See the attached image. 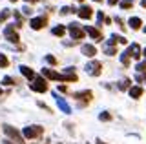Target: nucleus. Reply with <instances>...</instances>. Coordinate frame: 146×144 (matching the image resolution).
<instances>
[{
	"instance_id": "nucleus-1",
	"label": "nucleus",
	"mask_w": 146,
	"mask_h": 144,
	"mask_svg": "<svg viewBox=\"0 0 146 144\" xmlns=\"http://www.w3.org/2000/svg\"><path fill=\"white\" fill-rule=\"evenodd\" d=\"M2 129H4V133H6L7 137L15 139V142H17V144H24V137H22V135L18 133L15 128H11L9 124H4V126H2Z\"/></svg>"
},
{
	"instance_id": "nucleus-2",
	"label": "nucleus",
	"mask_w": 146,
	"mask_h": 144,
	"mask_svg": "<svg viewBox=\"0 0 146 144\" xmlns=\"http://www.w3.org/2000/svg\"><path fill=\"white\" fill-rule=\"evenodd\" d=\"M100 71H102V64L99 60H91L86 64V73H90L91 77H99Z\"/></svg>"
},
{
	"instance_id": "nucleus-3",
	"label": "nucleus",
	"mask_w": 146,
	"mask_h": 144,
	"mask_svg": "<svg viewBox=\"0 0 146 144\" xmlns=\"http://www.w3.org/2000/svg\"><path fill=\"white\" fill-rule=\"evenodd\" d=\"M42 133H44V128H42V126H27V128H24V137L26 139L40 137Z\"/></svg>"
},
{
	"instance_id": "nucleus-4",
	"label": "nucleus",
	"mask_w": 146,
	"mask_h": 144,
	"mask_svg": "<svg viewBox=\"0 0 146 144\" xmlns=\"http://www.w3.org/2000/svg\"><path fill=\"white\" fill-rule=\"evenodd\" d=\"M29 88L33 89V91H36V93H44V91H48V82H46L42 77H36L33 82L29 84Z\"/></svg>"
},
{
	"instance_id": "nucleus-5",
	"label": "nucleus",
	"mask_w": 146,
	"mask_h": 144,
	"mask_svg": "<svg viewBox=\"0 0 146 144\" xmlns=\"http://www.w3.org/2000/svg\"><path fill=\"white\" fill-rule=\"evenodd\" d=\"M68 29H70V33H71V37L75 38V40H82L84 38V29H80V26L79 24H70L68 26Z\"/></svg>"
},
{
	"instance_id": "nucleus-6",
	"label": "nucleus",
	"mask_w": 146,
	"mask_h": 144,
	"mask_svg": "<svg viewBox=\"0 0 146 144\" xmlns=\"http://www.w3.org/2000/svg\"><path fill=\"white\" fill-rule=\"evenodd\" d=\"M73 98H79L82 102H90L91 98H93V93L90 91V89H84V91H75L73 93Z\"/></svg>"
},
{
	"instance_id": "nucleus-7",
	"label": "nucleus",
	"mask_w": 146,
	"mask_h": 144,
	"mask_svg": "<svg viewBox=\"0 0 146 144\" xmlns=\"http://www.w3.org/2000/svg\"><path fill=\"white\" fill-rule=\"evenodd\" d=\"M4 35H6L7 37V40L9 42H13V44H18V35H17V31H15V28H13V26H7L6 28V31H4Z\"/></svg>"
},
{
	"instance_id": "nucleus-8",
	"label": "nucleus",
	"mask_w": 146,
	"mask_h": 144,
	"mask_svg": "<svg viewBox=\"0 0 146 144\" xmlns=\"http://www.w3.org/2000/svg\"><path fill=\"white\" fill-rule=\"evenodd\" d=\"M46 24H48V18H46V17H36V18H31V22H29V26L33 29H42Z\"/></svg>"
},
{
	"instance_id": "nucleus-9",
	"label": "nucleus",
	"mask_w": 146,
	"mask_h": 144,
	"mask_svg": "<svg viewBox=\"0 0 146 144\" xmlns=\"http://www.w3.org/2000/svg\"><path fill=\"white\" fill-rule=\"evenodd\" d=\"M77 13H79V17H80L82 20H90L91 17H93V9H91L90 6H82Z\"/></svg>"
},
{
	"instance_id": "nucleus-10",
	"label": "nucleus",
	"mask_w": 146,
	"mask_h": 144,
	"mask_svg": "<svg viewBox=\"0 0 146 144\" xmlns=\"http://www.w3.org/2000/svg\"><path fill=\"white\" fill-rule=\"evenodd\" d=\"M55 100H57L58 108H60V110H62V113H71V108H70V104H68V102L64 100L62 97H58L57 93H55Z\"/></svg>"
},
{
	"instance_id": "nucleus-11",
	"label": "nucleus",
	"mask_w": 146,
	"mask_h": 144,
	"mask_svg": "<svg viewBox=\"0 0 146 144\" xmlns=\"http://www.w3.org/2000/svg\"><path fill=\"white\" fill-rule=\"evenodd\" d=\"M126 55L131 57V58H141V48H139V44H131V46L128 48Z\"/></svg>"
},
{
	"instance_id": "nucleus-12",
	"label": "nucleus",
	"mask_w": 146,
	"mask_h": 144,
	"mask_svg": "<svg viewBox=\"0 0 146 144\" xmlns=\"http://www.w3.org/2000/svg\"><path fill=\"white\" fill-rule=\"evenodd\" d=\"M84 33H88L93 40H100V38H102L100 31H99L97 28H91V26H86V28H84Z\"/></svg>"
},
{
	"instance_id": "nucleus-13",
	"label": "nucleus",
	"mask_w": 146,
	"mask_h": 144,
	"mask_svg": "<svg viewBox=\"0 0 146 144\" xmlns=\"http://www.w3.org/2000/svg\"><path fill=\"white\" fill-rule=\"evenodd\" d=\"M80 49H82V55H86V57H93L95 53H97L95 46H91V44H84V46H82Z\"/></svg>"
},
{
	"instance_id": "nucleus-14",
	"label": "nucleus",
	"mask_w": 146,
	"mask_h": 144,
	"mask_svg": "<svg viewBox=\"0 0 146 144\" xmlns=\"http://www.w3.org/2000/svg\"><path fill=\"white\" fill-rule=\"evenodd\" d=\"M141 95H143V88H141V86L130 88V97H131V98H139Z\"/></svg>"
},
{
	"instance_id": "nucleus-15",
	"label": "nucleus",
	"mask_w": 146,
	"mask_h": 144,
	"mask_svg": "<svg viewBox=\"0 0 146 144\" xmlns=\"http://www.w3.org/2000/svg\"><path fill=\"white\" fill-rule=\"evenodd\" d=\"M20 73L24 75V77H27V79H35L33 69H31V67H27V66H20Z\"/></svg>"
},
{
	"instance_id": "nucleus-16",
	"label": "nucleus",
	"mask_w": 146,
	"mask_h": 144,
	"mask_svg": "<svg viewBox=\"0 0 146 144\" xmlns=\"http://www.w3.org/2000/svg\"><path fill=\"white\" fill-rule=\"evenodd\" d=\"M130 26H131V29H141L143 20H141L139 17H131V18H130Z\"/></svg>"
},
{
	"instance_id": "nucleus-17",
	"label": "nucleus",
	"mask_w": 146,
	"mask_h": 144,
	"mask_svg": "<svg viewBox=\"0 0 146 144\" xmlns=\"http://www.w3.org/2000/svg\"><path fill=\"white\" fill-rule=\"evenodd\" d=\"M102 49H104V53H106V55H117V49L113 48L110 42H108V44H104V46H102Z\"/></svg>"
},
{
	"instance_id": "nucleus-18",
	"label": "nucleus",
	"mask_w": 146,
	"mask_h": 144,
	"mask_svg": "<svg viewBox=\"0 0 146 144\" xmlns=\"http://www.w3.org/2000/svg\"><path fill=\"white\" fill-rule=\"evenodd\" d=\"M64 33H66V28H64V26H57V28H53V35H57V37H62Z\"/></svg>"
},
{
	"instance_id": "nucleus-19",
	"label": "nucleus",
	"mask_w": 146,
	"mask_h": 144,
	"mask_svg": "<svg viewBox=\"0 0 146 144\" xmlns=\"http://www.w3.org/2000/svg\"><path fill=\"white\" fill-rule=\"evenodd\" d=\"M111 40H113V42H119V44H126L128 42V40L124 38V37H122V35H111Z\"/></svg>"
},
{
	"instance_id": "nucleus-20",
	"label": "nucleus",
	"mask_w": 146,
	"mask_h": 144,
	"mask_svg": "<svg viewBox=\"0 0 146 144\" xmlns=\"http://www.w3.org/2000/svg\"><path fill=\"white\" fill-rule=\"evenodd\" d=\"M121 62H122L124 66H130V57H128L126 53H121Z\"/></svg>"
},
{
	"instance_id": "nucleus-21",
	"label": "nucleus",
	"mask_w": 146,
	"mask_h": 144,
	"mask_svg": "<svg viewBox=\"0 0 146 144\" xmlns=\"http://www.w3.org/2000/svg\"><path fill=\"white\" fill-rule=\"evenodd\" d=\"M128 86H130V80H128V79H124V80L119 82V89H128Z\"/></svg>"
},
{
	"instance_id": "nucleus-22",
	"label": "nucleus",
	"mask_w": 146,
	"mask_h": 144,
	"mask_svg": "<svg viewBox=\"0 0 146 144\" xmlns=\"http://www.w3.org/2000/svg\"><path fill=\"white\" fill-rule=\"evenodd\" d=\"M9 66V60L6 58V55H0V67H7Z\"/></svg>"
},
{
	"instance_id": "nucleus-23",
	"label": "nucleus",
	"mask_w": 146,
	"mask_h": 144,
	"mask_svg": "<svg viewBox=\"0 0 146 144\" xmlns=\"http://www.w3.org/2000/svg\"><path fill=\"white\" fill-rule=\"evenodd\" d=\"M135 80H137V82H146V73H141V71H139V73L135 75Z\"/></svg>"
},
{
	"instance_id": "nucleus-24",
	"label": "nucleus",
	"mask_w": 146,
	"mask_h": 144,
	"mask_svg": "<svg viewBox=\"0 0 146 144\" xmlns=\"http://www.w3.org/2000/svg\"><path fill=\"white\" fill-rule=\"evenodd\" d=\"M137 71L146 73V60H143V62H139V64H137Z\"/></svg>"
},
{
	"instance_id": "nucleus-25",
	"label": "nucleus",
	"mask_w": 146,
	"mask_h": 144,
	"mask_svg": "<svg viewBox=\"0 0 146 144\" xmlns=\"http://www.w3.org/2000/svg\"><path fill=\"white\" fill-rule=\"evenodd\" d=\"M99 119H100V120H111V115H110L108 111H102V113L99 115Z\"/></svg>"
},
{
	"instance_id": "nucleus-26",
	"label": "nucleus",
	"mask_w": 146,
	"mask_h": 144,
	"mask_svg": "<svg viewBox=\"0 0 146 144\" xmlns=\"http://www.w3.org/2000/svg\"><path fill=\"white\" fill-rule=\"evenodd\" d=\"M2 84H6V86H13V84H15V80H13L11 77H4V80H2Z\"/></svg>"
},
{
	"instance_id": "nucleus-27",
	"label": "nucleus",
	"mask_w": 146,
	"mask_h": 144,
	"mask_svg": "<svg viewBox=\"0 0 146 144\" xmlns=\"http://www.w3.org/2000/svg\"><path fill=\"white\" fill-rule=\"evenodd\" d=\"M9 17V9H2V13H0V22H4Z\"/></svg>"
},
{
	"instance_id": "nucleus-28",
	"label": "nucleus",
	"mask_w": 146,
	"mask_h": 144,
	"mask_svg": "<svg viewBox=\"0 0 146 144\" xmlns=\"http://www.w3.org/2000/svg\"><path fill=\"white\" fill-rule=\"evenodd\" d=\"M46 60H48L49 64H57V58H55L53 55H46Z\"/></svg>"
},
{
	"instance_id": "nucleus-29",
	"label": "nucleus",
	"mask_w": 146,
	"mask_h": 144,
	"mask_svg": "<svg viewBox=\"0 0 146 144\" xmlns=\"http://www.w3.org/2000/svg\"><path fill=\"white\" fill-rule=\"evenodd\" d=\"M71 11H75V9H71V7H68V6H64L62 9H60V13H62V15H68V13H71Z\"/></svg>"
},
{
	"instance_id": "nucleus-30",
	"label": "nucleus",
	"mask_w": 146,
	"mask_h": 144,
	"mask_svg": "<svg viewBox=\"0 0 146 144\" xmlns=\"http://www.w3.org/2000/svg\"><path fill=\"white\" fill-rule=\"evenodd\" d=\"M121 7H122V9H130V7H131V2H124V0H122V2H121Z\"/></svg>"
},
{
	"instance_id": "nucleus-31",
	"label": "nucleus",
	"mask_w": 146,
	"mask_h": 144,
	"mask_svg": "<svg viewBox=\"0 0 146 144\" xmlns=\"http://www.w3.org/2000/svg\"><path fill=\"white\" fill-rule=\"evenodd\" d=\"M97 20H99V26L102 24V20H104V13H102V11H99V13H97Z\"/></svg>"
},
{
	"instance_id": "nucleus-32",
	"label": "nucleus",
	"mask_w": 146,
	"mask_h": 144,
	"mask_svg": "<svg viewBox=\"0 0 146 144\" xmlns=\"http://www.w3.org/2000/svg\"><path fill=\"white\" fill-rule=\"evenodd\" d=\"M38 106H40V108H44V110H46V111H48V113H51V110H49V108H48V106H46V104H44V102H38Z\"/></svg>"
},
{
	"instance_id": "nucleus-33",
	"label": "nucleus",
	"mask_w": 146,
	"mask_h": 144,
	"mask_svg": "<svg viewBox=\"0 0 146 144\" xmlns=\"http://www.w3.org/2000/svg\"><path fill=\"white\" fill-rule=\"evenodd\" d=\"M22 11H24L26 15H29V13H31V7H27V6H26V7H24V9H22Z\"/></svg>"
},
{
	"instance_id": "nucleus-34",
	"label": "nucleus",
	"mask_w": 146,
	"mask_h": 144,
	"mask_svg": "<svg viewBox=\"0 0 146 144\" xmlns=\"http://www.w3.org/2000/svg\"><path fill=\"white\" fill-rule=\"evenodd\" d=\"M117 2H119V0H108V4H110V6H115Z\"/></svg>"
},
{
	"instance_id": "nucleus-35",
	"label": "nucleus",
	"mask_w": 146,
	"mask_h": 144,
	"mask_svg": "<svg viewBox=\"0 0 146 144\" xmlns=\"http://www.w3.org/2000/svg\"><path fill=\"white\" fill-rule=\"evenodd\" d=\"M26 2H27V4H33V2H36V0H26Z\"/></svg>"
},
{
	"instance_id": "nucleus-36",
	"label": "nucleus",
	"mask_w": 146,
	"mask_h": 144,
	"mask_svg": "<svg viewBox=\"0 0 146 144\" xmlns=\"http://www.w3.org/2000/svg\"><path fill=\"white\" fill-rule=\"evenodd\" d=\"M97 144H104V142H102V141H100V139H99V141H97Z\"/></svg>"
},
{
	"instance_id": "nucleus-37",
	"label": "nucleus",
	"mask_w": 146,
	"mask_h": 144,
	"mask_svg": "<svg viewBox=\"0 0 146 144\" xmlns=\"http://www.w3.org/2000/svg\"><path fill=\"white\" fill-rule=\"evenodd\" d=\"M124 2H131V4H133V0H124Z\"/></svg>"
},
{
	"instance_id": "nucleus-38",
	"label": "nucleus",
	"mask_w": 146,
	"mask_h": 144,
	"mask_svg": "<svg viewBox=\"0 0 146 144\" xmlns=\"http://www.w3.org/2000/svg\"><path fill=\"white\" fill-rule=\"evenodd\" d=\"M6 144H13V142H11V141H6Z\"/></svg>"
},
{
	"instance_id": "nucleus-39",
	"label": "nucleus",
	"mask_w": 146,
	"mask_h": 144,
	"mask_svg": "<svg viewBox=\"0 0 146 144\" xmlns=\"http://www.w3.org/2000/svg\"><path fill=\"white\" fill-rule=\"evenodd\" d=\"M143 55H146V48H144V51H143Z\"/></svg>"
},
{
	"instance_id": "nucleus-40",
	"label": "nucleus",
	"mask_w": 146,
	"mask_h": 144,
	"mask_svg": "<svg viewBox=\"0 0 146 144\" xmlns=\"http://www.w3.org/2000/svg\"><path fill=\"white\" fill-rule=\"evenodd\" d=\"M93 2H100V0H93Z\"/></svg>"
},
{
	"instance_id": "nucleus-41",
	"label": "nucleus",
	"mask_w": 146,
	"mask_h": 144,
	"mask_svg": "<svg viewBox=\"0 0 146 144\" xmlns=\"http://www.w3.org/2000/svg\"><path fill=\"white\" fill-rule=\"evenodd\" d=\"M0 95H2V89H0Z\"/></svg>"
},
{
	"instance_id": "nucleus-42",
	"label": "nucleus",
	"mask_w": 146,
	"mask_h": 144,
	"mask_svg": "<svg viewBox=\"0 0 146 144\" xmlns=\"http://www.w3.org/2000/svg\"><path fill=\"white\" fill-rule=\"evenodd\" d=\"M77 2H82V0H77Z\"/></svg>"
},
{
	"instance_id": "nucleus-43",
	"label": "nucleus",
	"mask_w": 146,
	"mask_h": 144,
	"mask_svg": "<svg viewBox=\"0 0 146 144\" xmlns=\"http://www.w3.org/2000/svg\"><path fill=\"white\" fill-rule=\"evenodd\" d=\"M11 2H17V0H11Z\"/></svg>"
},
{
	"instance_id": "nucleus-44",
	"label": "nucleus",
	"mask_w": 146,
	"mask_h": 144,
	"mask_svg": "<svg viewBox=\"0 0 146 144\" xmlns=\"http://www.w3.org/2000/svg\"><path fill=\"white\" fill-rule=\"evenodd\" d=\"M144 33H146V28H144Z\"/></svg>"
}]
</instances>
